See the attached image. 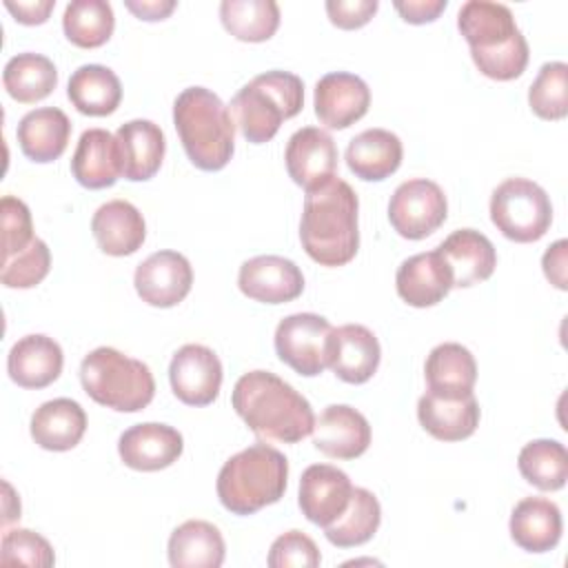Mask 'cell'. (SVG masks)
<instances>
[{
  "label": "cell",
  "mask_w": 568,
  "mask_h": 568,
  "mask_svg": "<svg viewBox=\"0 0 568 568\" xmlns=\"http://www.w3.org/2000/svg\"><path fill=\"white\" fill-rule=\"evenodd\" d=\"M231 402L257 439L297 444L313 433L315 415L308 399L271 371L244 373L233 386Z\"/></svg>",
  "instance_id": "6da1fadb"
},
{
  "label": "cell",
  "mask_w": 568,
  "mask_h": 568,
  "mask_svg": "<svg viewBox=\"0 0 568 568\" xmlns=\"http://www.w3.org/2000/svg\"><path fill=\"white\" fill-rule=\"evenodd\" d=\"M357 211V193L337 175L306 191L300 220L306 255L322 266L348 264L359 248Z\"/></svg>",
  "instance_id": "7a4b0ae2"
},
{
  "label": "cell",
  "mask_w": 568,
  "mask_h": 568,
  "mask_svg": "<svg viewBox=\"0 0 568 568\" xmlns=\"http://www.w3.org/2000/svg\"><path fill=\"white\" fill-rule=\"evenodd\" d=\"M457 29L470 47L479 73L508 82L526 71L530 51L513 11L501 2L468 0L457 13Z\"/></svg>",
  "instance_id": "3957f363"
},
{
  "label": "cell",
  "mask_w": 568,
  "mask_h": 568,
  "mask_svg": "<svg viewBox=\"0 0 568 568\" xmlns=\"http://www.w3.org/2000/svg\"><path fill=\"white\" fill-rule=\"evenodd\" d=\"M173 124L189 160L202 171L224 169L235 151L229 106L206 87H189L173 102Z\"/></svg>",
  "instance_id": "277c9868"
},
{
  "label": "cell",
  "mask_w": 568,
  "mask_h": 568,
  "mask_svg": "<svg viewBox=\"0 0 568 568\" xmlns=\"http://www.w3.org/2000/svg\"><path fill=\"white\" fill-rule=\"evenodd\" d=\"M286 479V457L268 444H253L224 462L215 490L229 513L253 515L284 497Z\"/></svg>",
  "instance_id": "5b68a950"
},
{
  "label": "cell",
  "mask_w": 568,
  "mask_h": 568,
  "mask_svg": "<svg viewBox=\"0 0 568 568\" xmlns=\"http://www.w3.org/2000/svg\"><path fill=\"white\" fill-rule=\"evenodd\" d=\"M304 106V82L291 71H266L246 82L231 100L229 111L251 144H264L280 131V124Z\"/></svg>",
  "instance_id": "8992f818"
},
{
  "label": "cell",
  "mask_w": 568,
  "mask_h": 568,
  "mask_svg": "<svg viewBox=\"0 0 568 568\" xmlns=\"http://www.w3.org/2000/svg\"><path fill=\"white\" fill-rule=\"evenodd\" d=\"M80 382L93 402L118 413H138L146 408L155 395L151 368L111 346H100L84 355Z\"/></svg>",
  "instance_id": "52a82bcc"
},
{
  "label": "cell",
  "mask_w": 568,
  "mask_h": 568,
  "mask_svg": "<svg viewBox=\"0 0 568 568\" xmlns=\"http://www.w3.org/2000/svg\"><path fill=\"white\" fill-rule=\"evenodd\" d=\"M490 220L504 237L528 244L550 229L552 204L537 182L508 178L490 195Z\"/></svg>",
  "instance_id": "ba28073f"
},
{
  "label": "cell",
  "mask_w": 568,
  "mask_h": 568,
  "mask_svg": "<svg viewBox=\"0 0 568 568\" xmlns=\"http://www.w3.org/2000/svg\"><path fill=\"white\" fill-rule=\"evenodd\" d=\"M333 326L317 313H293L275 328V353L304 377H315L328 366Z\"/></svg>",
  "instance_id": "9c48e42d"
},
{
  "label": "cell",
  "mask_w": 568,
  "mask_h": 568,
  "mask_svg": "<svg viewBox=\"0 0 568 568\" xmlns=\"http://www.w3.org/2000/svg\"><path fill=\"white\" fill-rule=\"evenodd\" d=\"M448 215L442 186L426 178L402 182L388 202L390 226L406 240H424L435 233Z\"/></svg>",
  "instance_id": "30bf717a"
},
{
  "label": "cell",
  "mask_w": 568,
  "mask_h": 568,
  "mask_svg": "<svg viewBox=\"0 0 568 568\" xmlns=\"http://www.w3.org/2000/svg\"><path fill=\"white\" fill-rule=\"evenodd\" d=\"M169 379L173 395L186 406H209L220 395L222 362L204 344H184L175 351Z\"/></svg>",
  "instance_id": "8fae6325"
},
{
  "label": "cell",
  "mask_w": 568,
  "mask_h": 568,
  "mask_svg": "<svg viewBox=\"0 0 568 568\" xmlns=\"http://www.w3.org/2000/svg\"><path fill=\"white\" fill-rule=\"evenodd\" d=\"M133 284L149 306L171 308L189 295L193 286V268L182 253L158 251L138 264Z\"/></svg>",
  "instance_id": "7c38bea8"
},
{
  "label": "cell",
  "mask_w": 568,
  "mask_h": 568,
  "mask_svg": "<svg viewBox=\"0 0 568 568\" xmlns=\"http://www.w3.org/2000/svg\"><path fill=\"white\" fill-rule=\"evenodd\" d=\"M240 291L262 304L293 302L304 291V275L293 260L282 255H255L240 266Z\"/></svg>",
  "instance_id": "4fadbf2b"
},
{
  "label": "cell",
  "mask_w": 568,
  "mask_h": 568,
  "mask_svg": "<svg viewBox=\"0 0 568 568\" xmlns=\"http://www.w3.org/2000/svg\"><path fill=\"white\" fill-rule=\"evenodd\" d=\"M313 106L317 120L326 129H348L366 115L371 106V89L355 73L333 71L317 80Z\"/></svg>",
  "instance_id": "5bb4252c"
},
{
  "label": "cell",
  "mask_w": 568,
  "mask_h": 568,
  "mask_svg": "<svg viewBox=\"0 0 568 568\" xmlns=\"http://www.w3.org/2000/svg\"><path fill=\"white\" fill-rule=\"evenodd\" d=\"M353 484L344 470L331 464H313L302 473L300 479V510L315 524L326 528L348 506Z\"/></svg>",
  "instance_id": "9a60e30c"
},
{
  "label": "cell",
  "mask_w": 568,
  "mask_h": 568,
  "mask_svg": "<svg viewBox=\"0 0 568 568\" xmlns=\"http://www.w3.org/2000/svg\"><path fill=\"white\" fill-rule=\"evenodd\" d=\"M284 162L291 180L304 191H311L335 175V140L320 126H304L288 138Z\"/></svg>",
  "instance_id": "2e32d148"
},
{
  "label": "cell",
  "mask_w": 568,
  "mask_h": 568,
  "mask_svg": "<svg viewBox=\"0 0 568 568\" xmlns=\"http://www.w3.org/2000/svg\"><path fill=\"white\" fill-rule=\"evenodd\" d=\"M184 450L180 430L169 424L146 422L126 428L118 439V453L124 466L142 473L169 468Z\"/></svg>",
  "instance_id": "e0dca14e"
},
{
  "label": "cell",
  "mask_w": 568,
  "mask_h": 568,
  "mask_svg": "<svg viewBox=\"0 0 568 568\" xmlns=\"http://www.w3.org/2000/svg\"><path fill=\"white\" fill-rule=\"evenodd\" d=\"M313 444L333 459H355L371 446L368 419L346 404H331L313 426Z\"/></svg>",
  "instance_id": "ac0fdd59"
},
{
  "label": "cell",
  "mask_w": 568,
  "mask_h": 568,
  "mask_svg": "<svg viewBox=\"0 0 568 568\" xmlns=\"http://www.w3.org/2000/svg\"><path fill=\"white\" fill-rule=\"evenodd\" d=\"M382 348L375 333L362 324L333 328L328 339V368L346 384L368 382L379 366Z\"/></svg>",
  "instance_id": "d6986e66"
},
{
  "label": "cell",
  "mask_w": 568,
  "mask_h": 568,
  "mask_svg": "<svg viewBox=\"0 0 568 568\" xmlns=\"http://www.w3.org/2000/svg\"><path fill=\"white\" fill-rule=\"evenodd\" d=\"M397 295L415 308L439 304L453 288L450 266L444 262L439 251L417 253L406 257L395 275Z\"/></svg>",
  "instance_id": "ffe728a7"
},
{
  "label": "cell",
  "mask_w": 568,
  "mask_h": 568,
  "mask_svg": "<svg viewBox=\"0 0 568 568\" xmlns=\"http://www.w3.org/2000/svg\"><path fill=\"white\" fill-rule=\"evenodd\" d=\"M439 255L450 266L453 286L468 288L486 282L497 266V251L493 242L475 229L453 231L439 246Z\"/></svg>",
  "instance_id": "44dd1931"
},
{
  "label": "cell",
  "mask_w": 568,
  "mask_h": 568,
  "mask_svg": "<svg viewBox=\"0 0 568 568\" xmlns=\"http://www.w3.org/2000/svg\"><path fill=\"white\" fill-rule=\"evenodd\" d=\"M62 364L64 355L60 344L42 333L20 337L7 355L9 377L22 388H44L53 384L62 373Z\"/></svg>",
  "instance_id": "7402d4cb"
},
{
  "label": "cell",
  "mask_w": 568,
  "mask_h": 568,
  "mask_svg": "<svg viewBox=\"0 0 568 568\" xmlns=\"http://www.w3.org/2000/svg\"><path fill=\"white\" fill-rule=\"evenodd\" d=\"M417 419L435 439L462 442L479 426V404L473 393L464 397H446L428 390L417 402Z\"/></svg>",
  "instance_id": "603a6c76"
},
{
  "label": "cell",
  "mask_w": 568,
  "mask_h": 568,
  "mask_svg": "<svg viewBox=\"0 0 568 568\" xmlns=\"http://www.w3.org/2000/svg\"><path fill=\"white\" fill-rule=\"evenodd\" d=\"M71 173L84 189H106L122 175L120 146L106 129H87L73 151Z\"/></svg>",
  "instance_id": "cb8c5ba5"
},
{
  "label": "cell",
  "mask_w": 568,
  "mask_h": 568,
  "mask_svg": "<svg viewBox=\"0 0 568 568\" xmlns=\"http://www.w3.org/2000/svg\"><path fill=\"white\" fill-rule=\"evenodd\" d=\"M120 146L122 175L131 182L151 180L164 160L166 140L162 129L151 120H129L115 131Z\"/></svg>",
  "instance_id": "d4e9b609"
},
{
  "label": "cell",
  "mask_w": 568,
  "mask_h": 568,
  "mask_svg": "<svg viewBox=\"0 0 568 568\" xmlns=\"http://www.w3.org/2000/svg\"><path fill=\"white\" fill-rule=\"evenodd\" d=\"M91 231L102 253L113 257L133 255L146 237L142 213L126 200H111L93 213Z\"/></svg>",
  "instance_id": "484cf974"
},
{
  "label": "cell",
  "mask_w": 568,
  "mask_h": 568,
  "mask_svg": "<svg viewBox=\"0 0 568 568\" xmlns=\"http://www.w3.org/2000/svg\"><path fill=\"white\" fill-rule=\"evenodd\" d=\"M29 428L40 448L64 453L75 448L84 437L87 413L75 399L55 397L36 408Z\"/></svg>",
  "instance_id": "4316f807"
},
{
  "label": "cell",
  "mask_w": 568,
  "mask_h": 568,
  "mask_svg": "<svg viewBox=\"0 0 568 568\" xmlns=\"http://www.w3.org/2000/svg\"><path fill=\"white\" fill-rule=\"evenodd\" d=\"M561 530V510L546 497H524L510 513V537L526 552L552 550Z\"/></svg>",
  "instance_id": "83f0119b"
},
{
  "label": "cell",
  "mask_w": 568,
  "mask_h": 568,
  "mask_svg": "<svg viewBox=\"0 0 568 568\" xmlns=\"http://www.w3.org/2000/svg\"><path fill=\"white\" fill-rule=\"evenodd\" d=\"M404 158L402 140L386 129H366L346 146V166L364 182H382L390 178Z\"/></svg>",
  "instance_id": "f1b7e54d"
},
{
  "label": "cell",
  "mask_w": 568,
  "mask_h": 568,
  "mask_svg": "<svg viewBox=\"0 0 568 568\" xmlns=\"http://www.w3.org/2000/svg\"><path fill=\"white\" fill-rule=\"evenodd\" d=\"M18 144L20 151L33 162L58 160L71 138V120L58 106H40L22 115L18 122Z\"/></svg>",
  "instance_id": "f546056e"
},
{
  "label": "cell",
  "mask_w": 568,
  "mask_h": 568,
  "mask_svg": "<svg viewBox=\"0 0 568 568\" xmlns=\"http://www.w3.org/2000/svg\"><path fill=\"white\" fill-rule=\"evenodd\" d=\"M424 375L430 393L464 397L475 388L477 362L466 346L457 342H444L428 353Z\"/></svg>",
  "instance_id": "4dcf8cb0"
},
{
  "label": "cell",
  "mask_w": 568,
  "mask_h": 568,
  "mask_svg": "<svg viewBox=\"0 0 568 568\" xmlns=\"http://www.w3.org/2000/svg\"><path fill=\"white\" fill-rule=\"evenodd\" d=\"M224 555L222 532L204 519H189L169 537V564L173 568H220Z\"/></svg>",
  "instance_id": "1f68e13d"
},
{
  "label": "cell",
  "mask_w": 568,
  "mask_h": 568,
  "mask_svg": "<svg viewBox=\"0 0 568 568\" xmlns=\"http://www.w3.org/2000/svg\"><path fill=\"white\" fill-rule=\"evenodd\" d=\"M67 95L82 115L104 118L120 106L122 84L109 67L82 64L71 73Z\"/></svg>",
  "instance_id": "d6a6232c"
},
{
  "label": "cell",
  "mask_w": 568,
  "mask_h": 568,
  "mask_svg": "<svg viewBox=\"0 0 568 568\" xmlns=\"http://www.w3.org/2000/svg\"><path fill=\"white\" fill-rule=\"evenodd\" d=\"M2 82L16 102L33 104L51 95L58 87V69L47 55L24 51L4 64Z\"/></svg>",
  "instance_id": "836d02e7"
},
{
  "label": "cell",
  "mask_w": 568,
  "mask_h": 568,
  "mask_svg": "<svg viewBox=\"0 0 568 568\" xmlns=\"http://www.w3.org/2000/svg\"><path fill=\"white\" fill-rule=\"evenodd\" d=\"M379 521L382 506L377 497L366 488L353 486L346 510L324 528V535L337 548H353L373 539V535L379 528Z\"/></svg>",
  "instance_id": "e575fe53"
},
{
  "label": "cell",
  "mask_w": 568,
  "mask_h": 568,
  "mask_svg": "<svg viewBox=\"0 0 568 568\" xmlns=\"http://www.w3.org/2000/svg\"><path fill=\"white\" fill-rule=\"evenodd\" d=\"M521 477L539 490H561L568 479V453L557 439H532L517 457Z\"/></svg>",
  "instance_id": "d590c367"
},
{
  "label": "cell",
  "mask_w": 568,
  "mask_h": 568,
  "mask_svg": "<svg viewBox=\"0 0 568 568\" xmlns=\"http://www.w3.org/2000/svg\"><path fill=\"white\" fill-rule=\"evenodd\" d=\"M224 29L242 42H264L280 27V7L273 0H224L220 4Z\"/></svg>",
  "instance_id": "8d00e7d4"
},
{
  "label": "cell",
  "mask_w": 568,
  "mask_h": 568,
  "mask_svg": "<svg viewBox=\"0 0 568 568\" xmlns=\"http://www.w3.org/2000/svg\"><path fill=\"white\" fill-rule=\"evenodd\" d=\"M115 27L113 7L106 0H73L62 16V29L71 44L80 49L102 47Z\"/></svg>",
  "instance_id": "74e56055"
},
{
  "label": "cell",
  "mask_w": 568,
  "mask_h": 568,
  "mask_svg": "<svg viewBox=\"0 0 568 568\" xmlns=\"http://www.w3.org/2000/svg\"><path fill=\"white\" fill-rule=\"evenodd\" d=\"M528 104L541 120H564L568 113V64H541L535 82L528 89Z\"/></svg>",
  "instance_id": "f35d334b"
},
{
  "label": "cell",
  "mask_w": 568,
  "mask_h": 568,
  "mask_svg": "<svg viewBox=\"0 0 568 568\" xmlns=\"http://www.w3.org/2000/svg\"><path fill=\"white\" fill-rule=\"evenodd\" d=\"M51 268L49 246L36 237L24 251L2 260L0 280L9 288H33L38 286Z\"/></svg>",
  "instance_id": "ab89813d"
},
{
  "label": "cell",
  "mask_w": 568,
  "mask_h": 568,
  "mask_svg": "<svg viewBox=\"0 0 568 568\" xmlns=\"http://www.w3.org/2000/svg\"><path fill=\"white\" fill-rule=\"evenodd\" d=\"M0 564L2 566H42L49 568L55 564V555L51 544L29 530V528H13L2 535V546H0Z\"/></svg>",
  "instance_id": "60d3db41"
},
{
  "label": "cell",
  "mask_w": 568,
  "mask_h": 568,
  "mask_svg": "<svg viewBox=\"0 0 568 568\" xmlns=\"http://www.w3.org/2000/svg\"><path fill=\"white\" fill-rule=\"evenodd\" d=\"M2 217V260L24 251L33 240V222L29 206L13 195H4L0 202Z\"/></svg>",
  "instance_id": "b9f144b4"
},
{
  "label": "cell",
  "mask_w": 568,
  "mask_h": 568,
  "mask_svg": "<svg viewBox=\"0 0 568 568\" xmlns=\"http://www.w3.org/2000/svg\"><path fill=\"white\" fill-rule=\"evenodd\" d=\"M322 561L317 544L302 530L280 535L268 550L266 564L271 568H317Z\"/></svg>",
  "instance_id": "7bdbcfd3"
},
{
  "label": "cell",
  "mask_w": 568,
  "mask_h": 568,
  "mask_svg": "<svg viewBox=\"0 0 568 568\" xmlns=\"http://www.w3.org/2000/svg\"><path fill=\"white\" fill-rule=\"evenodd\" d=\"M377 7V0H328L326 13L335 27L351 31L364 27L375 16Z\"/></svg>",
  "instance_id": "ee69618b"
},
{
  "label": "cell",
  "mask_w": 568,
  "mask_h": 568,
  "mask_svg": "<svg viewBox=\"0 0 568 568\" xmlns=\"http://www.w3.org/2000/svg\"><path fill=\"white\" fill-rule=\"evenodd\" d=\"M446 0H406V2H395L397 13L402 20L410 24H426L437 20V16L446 9Z\"/></svg>",
  "instance_id": "f6af8a7d"
},
{
  "label": "cell",
  "mask_w": 568,
  "mask_h": 568,
  "mask_svg": "<svg viewBox=\"0 0 568 568\" xmlns=\"http://www.w3.org/2000/svg\"><path fill=\"white\" fill-rule=\"evenodd\" d=\"M566 253H568V242L566 240H557L552 246H548V251L541 257L544 275L559 291H566V286H568V282H566V264H568Z\"/></svg>",
  "instance_id": "bcb514c9"
},
{
  "label": "cell",
  "mask_w": 568,
  "mask_h": 568,
  "mask_svg": "<svg viewBox=\"0 0 568 568\" xmlns=\"http://www.w3.org/2000/svg\"><path fill=\"white\" fill-rule=\"evenodd\" d=\"M4 7L22 24H42V22H47L49 13L53 11L55 0H31V2H11V0H7Z\"/></svg>",
  "instance_id": "7dc6e473"
},
{
  "label": "cell",
  "mask_w": 568,
  "mask_h": 568,
  "mask_svg": "<svg viewBox=\"0 0 568 568\" xmlns=\"http://www.w3.org/2000/svg\"><path fill=\"white\" fill-rule=\"evenodd\" d=\"M124 7L131 13H135V18L155 22V20H164L178 4L173 0H126Z\"/></svg>",
  "instance_id": "c3c4849f"
}]
</instances>
